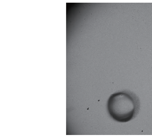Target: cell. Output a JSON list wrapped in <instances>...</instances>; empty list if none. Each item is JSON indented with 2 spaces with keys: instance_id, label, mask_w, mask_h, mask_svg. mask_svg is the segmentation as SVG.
<instances>
[{
  "instance_id": "1",
  "label": "cell",
  "mask_w": 152,
  "mask_h": 138,
  "mask_svg": "<svg viewBox=\"0 0 152 138\" xmlns=\"http://www.w3.org/2000/svg\"><path fill=\"white\" fill-rule=\"evenodd\" d=\"M138 98L125 92L113 94L108 100V112L112 118L118 122L125 123L134 117L140 109Z\"/></svg>"
}]
</instances>
